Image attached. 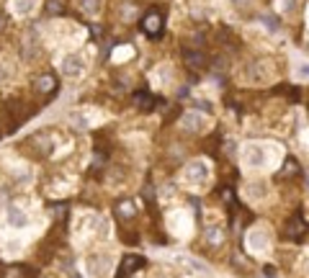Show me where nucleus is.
Masks as SVG:
<instances>
[{"instance_id": "f257e3e1", "label": "nucleus", "mask_w": 309, "mask_h": 278, "mask_svg": "<svg viewBox=\"0 0 309 278\" xmlns=\"http://www.w3.org/2000/svg\"><path fill=\"white\" fill-rule=\"evenodd\" d=\"M278 147L276 144H263V142H247L242 147V165L247 170H265L278 165Z\"/></svg>"}, {"instance_id": "f03ea898", "label": "nucleus", "mask_w": 309, "mask_h": 278, "mask_svg": "<svg viewBox=\"0 0 309 278\" xmlns=\"http://www.w3.org/2000/svg\"><path fill=\"white\" fill-rule=\"evenodd\" d=\"M183 178H186L188 186H204V183L211 178V168H209L206 160H191V162L186 165Z\"/></svg>"}, {"instance_id": "7ed1b4c3", "label": "nucleus", "mask_w": 309, "mask_h": 278, "mask_svg": "<svg viewBox=\"0 0 309 278\" xmlns=\"http://www.w3.org/2000/svg\"><path fill=\"white\" fill-rule=\"evenodd\" d=\"M247 247H250L253 252H258V255L268 252V247H271V229H265V227L250 229V232H247Z\"/></svg>"}, {"instance_id": "20e7f679", "label": "nucleus", "mask_w": 309, "mask_h": 278, "mask_svg": "<svg viewBox=\"0 0 309 278\" xmlns=\"http://www.w3.org/2000/svg\"><path fill=\"white\" fill-rule=\"evenodd\" d=\"M85 268L93 278H106L111 273V257L108 255H88Z\"/></svg>"}, {"instance_id": "39448f33", "label": "nucleus", "mask_w": 309, "mask_h": 278, "mask_svg": "<svg viewBox=\"0 0 309 278\" xmlns=\"http://www.w3.org/2000/svg\"><path fill=\"white\" fill-rule=\"evenodd\" d=\"M60 70H62L65 78H80L83 70H85V62H83L80 54H65L60 60Z\"/></svg>"}, {"instance_id": "423d86ee", "label": "nucleus", "mask_w": 309, "mask_h": 278, "mask_svg": "<svg viewBox=\"0 0 309 278\" xmlns=\"http://www.w3.org/2000/svg\"><path fill=\"white\" fill-rule=\"evenodd\" d=\"M181 126L186 129V132H206L209 126H211V121L206 119V116H201V114H196V111H186L183 116H181Z\"/></svg>"}, {"instance_id": "0eeeda50", "label": "nucleus", "mask_w": 309, "mask_h": 278, "mask_svg": "<svg viewBox=\"0 0 309 278\" xmlns=\"http://www.w3.org/2000/svg\"><path fill=\"white\" fill-rule=\"evenodd\" d=\"M144 265V260L139 257V255H124V260H121V265H119V275H124V278H129L134 270H139Z\"/></svg>"}, {"instance_id": "6e6552de", "label": "nucleus", "mask_w": 309, "mask_h": 278, "mask_svg": "<svg viewBox=\"0 0 309 278\" xmlns=\"http://www.w3.org/2000/svg\"><path fill=\"white\" fill-rule=\"evenodd\" d=\"M36 3H39V0H11V6H13V11H16L18 16H29V13H34Z\"/></svg>"}, {"instance_id": "1a4fd4ad", "label": "nucleus", "mask_w": 309, "mask_h": 278, "mask_svg": "<svg viewBox=\"0 0 309 278\" xmlns=\"http://www.w3.org/2000/svg\"><path fill=\"white\" fill-rule=\"evenodd\" d=\"M160 26H163V21H160L158 13H149V16L144 18V34H149V36H158V34H160Z\"/></svg>"}, {"instance_id": "9d476101", "label": "nucleus", "mask_w": 309, "mask_h": 278, "mask_svg": "<svg viewBox=\"0 0 309 278\" xmlns=\"http://www.w3.org/2000/svg\"><path fill=\"white\" fill-rule=\"evenodd\" d=\"M8 221H11L13 227H26V224H29V216H26L21 209L11 206V209H8Z\"/></svg>"}, {"instance_id": "9b49d317", "label": "nucleus", "mask_w": 309, "mask_h": 278, "mask_svg": "<svg viewBox=\"0 0 309 278\" xmlns=\"http://www.w3.org/2000/svg\"><path fill=\"white\" fill-rule=\"evenodd\" d=\"M78 8L88 16H98L101 11V0H78Z\"/></svg>"}, {"instance_id": "f8f14e48", "label": "nucleus", "mask_w": 309, "mask_h": 278, "mask_svg": "<svg viewBox=\"0 0 309 278\" xmlns=\"http://www.w3.org/2000/svg\"><path fill=\"white\" fill-rule=\"evenodd\" d=\"M224 237H227V234H224L222 227H209V229H206V242H211V245H222Z\"/></svg>"}, {"instance_id": "ddd939ff", "label": "nucleus", "mask_w": 309, "mask_h": 278, "mask_svg": "<svg viewBox=\"0 0 309 278\" xmlns=\"http://www.w3.org/2000/svg\"><path fill=\"white\" fill-rule=\"evenodd\" d=\"M304 229H306V224H304L301 216H294V219L288 221V232H291V237H301Z\"/></svg>"}, {"instance_id": "4468645a", "label": "nucleus", "mask_w": 309, "mask_h": 278, "mask_svg": "<svg viewBox=\"0 0 309 278\" xmlns=\"http://www.w3.org/2000/svg\"><path fill=\"white\" fill-rule=\"evenodd\" d=\"M54 85H57V83H54V78H52V75H42V78L36 80V88H39V90H44V93H52V90H54Z\"/></svg>"}, {"instance_id": "2eb2a0df", "label": "nucleus", "mask_w": 309, "mask_h": 278, "mask_svg": "<svg viewBox=\"0 0 309 278\" xmlns=\"http://www.w3.org/2000/svg\"><path fill=\"white\" fill-rule=\"evenodd\" d=\"M247 191H250V193H247L250 198H263V196L268 193V186H265V183H250Z\"/></svg>"}, {"instance_id": "dca6fc26", "label": "nucleus", "mask_w": 309, "mask_h": 278, "mask_svg": "<svg viewBox=\"0 0 309 278\" xmlns=\"http://www.w3.org/2000/svg\"><path fill=\"white\" fill-rule=\"evenodd\" d=\"M116 211H119L121 219H131V216H134V203H131V201H121V203L116 206Z\"/></svg>"}, {"instance_id": "f3484780", "label": "nucleus", "mask_w": 309, "mask_h": 278, "mask_svg": "<svg viewBox=\"0 0 309 278\" xmlns=\"http://www.w3.org/2000/svg\"><path fill=\"white\" fill-rule=\"evenodd\" d=\"M260 24H263V29H268V31H278V18H276V16H263Z\"/></svg>"}, {"instance_id": "a211bd4d", "label": "nucleus", "mask_w": 309, "mask_h": 278, "mask_svg": "<svg viewBox=\"0 0 309 278\" xmlns=\"http://www.w3.org/2000/svg\"><path fill=\"white\" fill-rule=\"evenodd\" d=\"M152 103H154V98H152L149 93H139V96H137V106H139V108H152Z\"/></svg>"}, {"instance_id": "6ab92c4d", "label": "nucleus", "mask_w": 309, "mask_h": 278, "mask_svg": "<svg viewBox=\"0 0 309 278\" xmlns=\"http://www.w3.org/2000/svg\"><path fill=\"white\" fill-rule=\"evenodd\" d=\"M294 75H296L299 80H309V65H306V62H301V65H296V70H294Z\"/></svg>"}, {"instance_id": "aec40b11", "label": "nucleus", "mask_w": 309, "mask_h": 278, "mask_svg": "<svg viewBox=\"0 0 309 278\" xmlns=\"http://www.w3.org/2000/svg\"><path fill=\"white\" fill-rule=\"evenodd\" d=\"M131 54H134V49H131V47H126V49H116L113 60H116V62H121V60H129Z\"/></svg>"}, {"instance_id": "412c9836", "label": "nucleus", "mask_w": 309, "mask_h": 278, "mask_svg": "<svg viewBox=\"0 0 309 278\" xmlns=\"http://www.w3.org/2000/svg\"><path fill=\"white\" fill-rule=\"evenodd\" d=\"M3 278H26V270H24V268H11Z\"/></svg>"}, {"instance_id": "4be33fe9", "label": "nucleus", "mask_w": 309, "mask_h": 278, "mask_svg": "<svg viewBox=\"0 0 309 278\" xmlns=\"http://www.w3.org/2000/svg\"><path fill=\"white\" fill-rule=\"evenodd\" d=\"M301 270L309 275V255H304V257H301Z\"/></svg>"}, {"instance_id": "5701e85b", "label": "nucleus", "mask_w": 309, "mask_h": 278, "mask_svg": "<svg viewBox=\"0 0 309 278\" xmlns=\"http://www.w3.org/2000/svg\"><path fill=\"white\" fill-rule=\"evenodd\" d=\"M229 3H235V6H245V3H250V0H229Z\"/></svg>"}, {"instance_id": "b1692460", "label": "nucleus", "mask_w": 309, "mask_h": 278, "mask_svg": "<svg viewBox=\"0 0 309 278\" xmlns=\"http://www.w3.org/2000/svg\"><path fill=\"white\" fill-rule=\"evenodd\" d=\"M72 278H80V275H78V273H72Z\"/></svg>"}, {"instance_id": "393cba45", "label": "nucleus", "mask_w": 309, "mask_h": 278, "mask_svg": "<svg viewBox=\"0 0 309 278\" xmlns=\"http://www.w3.org/2000/svg\"><path fill=\"white\" fill-rule=\"evenodd\" d=\"M306 188H309V175H306Z\"/></svg>"}]
</instances>
